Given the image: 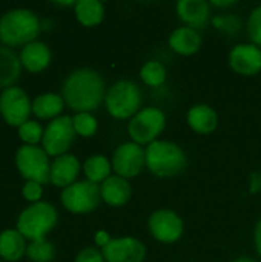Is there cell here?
I'll use <instances>...</instances> for the list:
<instances>
[{
    "label": "cell",
    "mask_w": 261,
    "mask_h": 262,
    "mask_svg": "<svg viewBox=\"0 0 261 262\" xmlns=\"http://www.w3.org/2000/svg\"><path fill=\"white\" fill-rule=\"evenodd\" d=\"M142 81L149 88H158L166 81V68L155 60L146 61L140 69Z\"/></svg>",
    "instance_id": "cell-26"
},
{
    "label": "cell",
    "mask_w": 261,
    "mask_h": 262,
    "mask_svg": "<svg viewBox=\"0 0 261 262\" xmlns=\"http://www.w3.org/2000/svg\"><path fill=\"white\" fill-rule=\"evenodd\" d=\"M105 106L109 115L117 120L132 118L140 111L142 92L134 81L120 80L106 91Z\"/></svg>",
    "instance_id": "cell-5"
},
{
    "label": "cell",
    "mask_w": 261,
    "mask_h": 262,
    "mask_svg": "<svg viewBox=\"0 0 261 262\" xmlns=\"http://www.w3.org/2000/svg\"><path fill=\"white\" fill-rule=\"evenodd\" d=\"M111 164H112L115 175L122 178L129 180V178L138 177L146 167L145 149L134 141L123 143L115 149Z\"/></svg>",
    "instance_id": "cell-11"
},
{
    "label": "cell",
    "mask_w": 261,
    "mask_h": 262,
    "mask_svg": "<svg viewBox=\"0 0 261 262\" xmlns=\"http://www.w3.org/2000/svg\"><path fill=\"white\" fill-rule=\"evenodd\" d=\"M60 201L63 207L71 213L82 215V213L94 212L102 201L100 186L88 180L75 181L74 184L63 189L60 195Z\"/></svg>",
    "instance_id": "cell-8"
},
{
    "label": "cell",
    "mask_w": 261,
    "mask_h": 262,
    "mask_svg": "<svg viewBox=\"0 0 261 262\" xmlns=\"http://www.w3.org/2000/svg\"><path fill=\"white\" fill-rule=\"evenodd\" d=\"M57 221V209L46 201H38L22 210L17 218V230L26 239H45L46 233H49L55 227Z\"/></svg>",
    "instance_id": "cell-4"
},
{
    "label": "cell",
    "mask_w": 261,
    "mask_h": 262,
    "mask_svg": "<svg viewBox=\"0 0 261 262\" xmlns=\"http://www.w3.org/2000/svg\"><path fill=\"white\" fill-rule=\"evenodd\" d=\"M232 262H257L254 258H249V256H242V258H238V259H235V261Z\"/></svg>",
    "instance_id": "cell-37"
},
{
    "label": "cell",
    "mask_w": 261,
    "mask_h": 262,
    "mask_svg": "<svg viewBox=\"0 0 261 262\" xmlns=\"http://www.w3.org/2000/svg\"><path fill=\"white\" fill-rule=\"evenodd\" d=\"M40 32L38 17L26 8L9 9L0 17V41L6 46L28 45Z\"/></svg>",
    "instance_id": "cell-3"
},
{
    "label": "cell",
    "mask_w": 261,
    "mask_h": 262,
    "mask_svg": "<svg viewBox=\"0 0 261 262\" xmlns=\"http://www.w3.org/2000/svg\"><path fill=\"white\" fill-rule=\"evenodd\" d=\"M254 244H255V250L261 256V218L258 220L255 230H254Z\"/></svg>",
    "instance_id": "cell-35"
},
{
    "label": "cell",
    "mask_w": 261,
    "mask_h": 262,
    "mask_svg": "<svg viewBox=\"0 0 261 262\" xmlns=\"http://www.w3.org/2000/svg\"><path fill=\"white\" fill-rule=\"evenodd\" d=\"M80 161L72 154H65L57 157L51 164V183L57 187L66 189L74 184L80 173Z\"/></svg>",
    "instance_id": "cell-16"
},
{
    "label": "cell",
    "mask_w": 261,
    "mask_h": 262,
    "mask_svg": "<svg viewBox=\"0 0 261 262\" xmlns=\"http://www.w3.org/2000/svg\"><path fill=\"white\" fill-rule=\"evenodd\" d=\"M31 111H32V103L28 94L22 88L12 86L2 92L0 114L8 124L20 127L23 123L28 121Z\"/></svg>",
    "instance_id": "cell-12"
},
{
    "label": "cell",
    "mask_w": 261,
    "mask_h": 262,
    "mask_svg": "<svg viewBox=\"0 0 261 262\" xmlns=\"http://www.w3.org/2000/svg\"><path fill=\"white\" fill-rule=\"evenodd\" d=\"M211 6H217V8H231V6H235L237 2L235 0H223V2H218V0H211L209 2Z\"/></svg>",
    "instance_id": "cell-36"
},
{
    "label": "cell",
    "mask_w": 261,
    "mask_h": 262,
    "mask_svg": "<svg viewBox=\"0 0 261 262\" xmlns=\"http://www.w3.org/2000/svg\"><path fill=\"white\" fill-rule=\"evenodd\" d=\"M102 201H105L111 207H122L125 206L132 195L131 183L126 178L118 175H111L106 181L100 184Z\"/></svg>",
    "instance_id": "cell-17"
},
{
    "label": "cell",
    "mask_w": 261,
    "mask_h": 262,
    "mask_svg": "<svg viewBox=\"0 0 261 262\" xmlns=\"http://www.w3.org/2000/svg\"><path fill=\"white\" fill-rule=\"evenodd\" d=\"M112 164L105 155H92L83 163V173L88 181L100 184L111 177Z\"/></svg>",
    "instance_id": "cell-25"
},
{
    "label": "cell",
    "mask_w": 261,
    "mask_h": 262,
    "mask_svg": "<svg viewBox=\"0 0 261 262\" xmlns=\"http://www.w3.org/2000/svg\"><path fill=\"white\" fill-rule=\"evenodd\" d=\"M22 66H25L29 72H40L46 69L51 63V51L48 45L43 41H31L23 46L20 52Z\"/></svg>",
    "instance_id": "cell-20"
},
{
    "label": "cell",
    "mask_w": 261,
    "mask_h": 262,
    "mask_svg": "<svg viewBox=\"0 0 261 262\" xmlns=\"http://www.w3.org/2000/svg\"><path fill=\"white\" fill-rule=\"evenodd\" d=\"M169 48L180 55H194L202 48V37L197 29L189 26H180L174 29L168 38Z\"/></svg>",
    "instance_id": "cell-18"
},
{
    "label": "cell",
    "mask_w": 261,
    "mask_h": 262,
    "mask_svg": "<svg viewBox=\"0 0 261 262\" xmlns=\"http://www.w3.org/2000/svg\"><path fill=\"white\" fill-rule=\"evenodd\" d=\"M186 121L195 134L208 135L217 129L218 115L209 104H195L188 111Z\"/></svg>",
    "instance_id": "cell-19"
},
{
    "label": "cell",
    "mask_w": 261,
    "mask_h": 262,
    "mask_svg": "<svg viewBox=\"0 0 261 262\" xmlns=\"http://www.w3.org/2000/svg\"><path fill=\"white\" fill-rule=\"evenodd\" d=\"M63 106H65L63 97H60L58 94H54V92H46V94H40L34 98L32 112L35 117H38L42 120H48V118L54 120V118L60 117Z\"/></svg>",
    "instance_id": "cell-23"
},
{
    "label": "cell",
    "mask_w": 261,
    "mask_h": 262,
    "mask_svg": "<svg viewBox=\"0 0 261 262\" xmlns=\"http://www.w3.org/2000/svg\"><path fill=\"white\" fill-rule=\"evenodd\" d=\"M75 130L72 124V117L69 115H60L46 126L42 138V146L43 150L51 155V157H60L65 155L69 147L74 143L75 138Z\"/></svg>",
    "instance_id": "cell-9"
},
{
    "label": "cell",
    "mask_w": 261,
    "mask_h": 262,
    "mask_svg": "<svg viewBox=\"0 0 261 262\" xmlns=\"http://www.w3.org/2000/svg\"><path fill=\"white\" fill-rule=\"evenodd\" d=\"M72 124H74V130L77 135L89 138L92 135H95L97 129H98V123L97 118L91 114V112H78L72 117Z\"/></svg>",
    "instance_id": "cell-28"
},
{
    "label": "cell",
    "mask_w": 261,
    "mask_h": 262,
    "mask_svg": "<svg viewBox=\"0 0 261 262\" xmlns=\"http://www.w3.org/2000/svg\"><path fill=\"white\" fill-rule=\"evenodd\" d=\"M22 74L20 58L8 48L0 46V89L12 88Z\"/></svg>",
    "instance_id": "cell-22"
},
{
    "label": "cell",
    "mask_w": 261,
    "mask_h": 262,
    "mask_svg": "<svg viewBox=\"0 0 261 262\" xmlns=\"http://www.w3.org/2000/svg\"><path fill=\"white\" fill-rule=\"evenodd\" d=\"M248 35L251 38V41L261 48V5L254 8L252 12L249 14V18H248Z\"/></svg>",
    "instance_id": "cell-30"
},
{
    "label": "cell",
    "mask_w": 261,
    "mask_h": 262,
    "mask_svg": "<svg viewBox=\"0 0 261 262\" xmlns=\"http://www.w3.org/2000/svg\"><path fill=\"white\" fill-rule=\"evenodd\" d=\"M178 18L192 29H202L211 18V5L206 0H180L175 6Z\"/></svg>",
    "instance_id": "cell-15"
},
{
    "label": "cell",
    "mask_w": 261,
    "mask_h": 262,
    "mask_svg": "<svg viewBox=\"0 0 261 262\" xmlns=\"http://www.w3.org/2000/svg\"><path fill=\"white\" fill-rule=\"evenodd\" d=\"M43 127L40 123L34 121V120H28L26 123H23L18 127V137L22 141H25V144L29 146H35L38 141H42L43 138Z\"/></svg>",
    "instance_id": "cell-29"
},
{
    "label": "cell",
    "mask_w": 261,
    "mask_h": 262,
    "mask_svg": "<svg viewBox=\"0 0 261 262\" xmlns=\"http://www.w3.org/2000/svg\"><path fill=\"white\" fill-rule=\"evenodd\" d=\"M106 262H143L146 258V246L132 236L112 238V241L102 249Z\"/></svg>",
    "instance_id": "cell-13"
},
{
    "label": "cell",
    "mask_w": 261,
    "mask_h": 262,
    "mask_svg": "<svg viewBox=\"0 0 261 262\" xmlns=\"http://www.w3.org/2000/svg\"><path fill=\"white\" fill-rule=\"evenodd\" d=\"M74 262H106L103 258V253L95 247H86L78 252Z\"/></svg>",
    "instance_id": "cell-32"
},
{
    "label": "cell",
    "mask_w": 261,
    "mask_h": 262,
    "mask_svg": "<svg viewBox=\"0 0 261 262\" xmlns=\"http://www.w3.org/2000/svg\"><path fill=\"white\" fill-rule=\"evenodd\" d=\"M148 229L152 238L158 243L174 244L182 238L185 232V224L174 210L158 209L152 212L148 218Z\"/></svg>",
    "instance_id": "cell-10"
},
{
    "label": "cell",
    "mask_w": 261,
    "mask_h": 262,
    "mask_svg": "<svg viewBox=\"0 0 261 262\" xmlns=\"http://www.w3.org/2000/svg\"><path fill=\"white\" fill-rule=\"evenodd\" d=\"M231 69L243 77H252L261 72V49L254 43L235 45L229 52Z\"/></svg>",
    "instance_id": "cell-14"
},
{
    "label": "cell",
    "mask_w": 261,
    "mask_h": 262,
    "mask_svg": "<svg viewBox=\"0 0 261 262\" xmlns=\"http://www.w3.org/2000/svg\"><path fill=\"white\" fill-rule=\"evenodd\" d=\"M249 192L258 193L261 192V172H252L249 180Z\"/></svg>",
    "instance_id": "cell-34"
},
{
    "label": "cell",
    "mask_w": 261,
    "mask_h": 262,
    "mask_svg": "<svg viewBox=\"0 0 261 262\" xmlns=\"http://www.w3.org/2000/svg\"><path fill=\"white\" fill-rule=\"evenodd\" d=\"M49 155L43 147L23 144L15 152V166L23 178L28 181H35L46 184L51 181V164Z\"/></svg>",
    "instance_id": "cell-7"
},
{
    "label": "cell",
    "mask_w": 261,
    "mask_h": 262,
    "mask_svg": "<svg viewBox=\"0 0 261 262\" xmlns=\"http://www.w3.org/2000/svg\"><path fill=\"white\" fill-rule=\"evenodd\" d=\"M146 167L158 178H172L180 175L188 166L185 150L168 140H157L146 146Z\"/></svg>",
    "instance_id": "cell-2"
},
{
    "label": "cell",
    "mask_w": 261,
    "mask_h": 262,
    "mask_svg": "<svg viewBox=\"0 0 261 262\" xmlns=\"http://www.w3.org/2000/svg\"><path fill=\"white\" fill-rule=\"evenodd\" d=\"M22 193L23 196L31 201L32 204L34 203H38L40 198H42V193H43V187L40 183H35V181H26L23 189H22Z\"/></svg>",
    "instance_id": "cell-31"
},
{
    "label": "cell",
    "mask_w": 261,
    "mask_h": 262,
    "mask_svg": "<svg viewBox=\"0 0 261 262\" xmlns=\"http://www.w3.org/2000/svg\"><path fill=\"white\" fill-rule=\"evenodd\" d=\"M111 241H112V236H111L106 230H97V232H95L94 243H95V246H98L100 249L106 247Z\"/></svg>",
    "instance_id": "cell-33"
},
{
    "label": "cell",
    "mask_w": 261,
    "mask_h": 262,
    "mask_svg": "<svg viewBox=\"0 0 261 262\" xmlns=\"http://www.w3.org/2000/svg\"><path fill=\"white\" fill-rule=\"evenodd\" d=\"M166 127V115L158 107L140 109L128 123V134L131 140L140 146H149L157 141Z\"/></svg>",
    "instance_id": "cell-6"
},
{
    "label": "cell",
    "mask_w": 261,
    "mask_h": 262,
    "mask_svg": "<svg viewBox=\"0 0 261 262\" xmlns=\"http://www.w3.org/2000/svg\"><path fill=\"white\" fill-rule=\"evenodd\" d=\"M26 238L17 229H6L0 233V256L9 262L18 261L26 253Z\"/></svg>",
    "instance_id": "cell-21"
},
{
    "label": "cell",
    "mask_w": 261,
    "mask_h": 262,
    "mask_svg": "<svg viewBox=\"0 0 261 262\" xmlns=\"http://www.w3.org/2000/svg\"><path fill=\"white\" fill-rule=\"evenodd\" d=\"M26 256L32 262H51L55 256V249L48 239L31 241L26 247Z\"/></svg>",
    "instance_id": "cell-27"
},
{
    "label": "cell",
    "mask_w": 261,
    "mask_h": 262,
    "mask_svg": "<svg viewBox=\"0 0 261 262\" xmlns=\"http://www.w3.org/2000/svg\"><path fill=\"white\" fill-rule=\"evenodd\" d=\"M62 97L77 114L95 111L106 97L105 80L91 68L75 69L66 77L62 86Z\"/></svg>",
    "instance_id": "cell-1"
},
{
    "label": "cell",
    "mask_w": 261,
    "mask_h": 262,
    "mask_svg": "<svg viewBox=\"0 0 261 262\" xmlns=\"http://www.w3.org/2000/svg\"><path fill=\"white\" fill-rule=\"evenodd\" d=\"M74 12L83 26L94 28L105 18V5L98 0H78L74 6Z\"/></svg>",
    "instance_id": "cell-24"
}]
</instances>
